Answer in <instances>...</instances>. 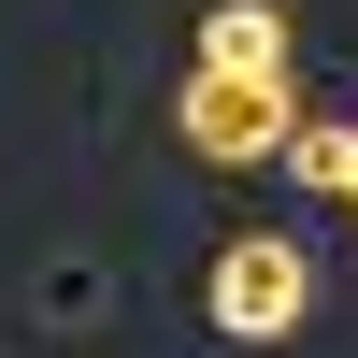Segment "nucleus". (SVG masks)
<instances>
[{
    "mask_svg": "<svg viewBox=\"0 0 358 358\" xmlns=\"http://www.w3.org/2000/svg\"><path fill=\"white\" fill-rule=\"evenodd\" d=\"M201 72H287V0H215L201 15Z\"/></svg>",
    "mask_w": 358,
    "mask_h": 358,
    "instance_id": "3",
    "label": "nucleus"
},
{
    "mask_svg": "<svg viewBox=\"0 0 358 358\" xmlns=\"http://www.w3.org/2000/svg\"><path fill=\"white\" fill-rule=\"evenodd\" d=\"M201 315H215L229 344H287L315 315V258L287 244V229H244V244H215V273H201Z\"/></svg>",
    "mask_w": 358,
    "mask_h": 358,
    "instance_id": "1",
    "label": "nucleus"
},
{
    "mask_svg": "<svg viewBox=\"0 0 358 358\" xmlns=\"http://www.w3.org/2000/svg\"><path fill=\"white\" fill-rule=\"evenodd\" d=\"M287 172L330 187V201H358V115H301V129H287Z\"/></svg>",
    "mask_w": 358,
    "mask_h": 358,
    "instance_id": "4",
    "label": "nucleus"
},
{
    "mask_svg": "<svg viewBox=\"0 0 358 358\" xmlns=\"http://www.w3.org/2000/svg\"><path fill=\"white\" fill-rule=\"evenodd\" d=\"M172 129H187V158H215V172H258V158H287L301 101H287V72H187Z\"/></svg>",
    "mask_w": 358,
    "mask_h": 358,
    "instance_id": "2",
    "label": "nucleus"
}]
</instances>
